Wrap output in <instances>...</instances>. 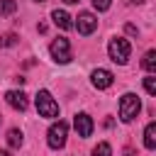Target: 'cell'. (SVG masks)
<instances>
[{"instance_id": "obj_1", "label": "cell", "mask_w": 156, "mask_h": 156, "mask_svg": "<svg viewBox=\"0 0 156 156\" xmlns=\"http://www.w3.org/2000/svg\"><path fill=\"white\" fill-rule=\"evenodd\" d=\"M139 110H141L139 98H136L134 93H124L122 100H119V119H122V122H132V119L139 115Z\"/></svg>"}, {"instance_id": "obj_2", "label": "cell", "mask_w": 156, "mask_h": 156, "mask_svg": "<svg viewBox=\"0 0 156 156\" xmlns=\"http://www.w3.org/2000/svg\"><path fill=\"white\" fill-rule=\"evenodd\" d=\"M107 51H110V58H112L115 63H127V58H129V54H132V46H129L127 39L115 37V39H110Z\"/></svg>"}, {"instance_id": "obj_3", "label": "cell", "mask_w": 156, "mask_h": 156, "mask_svg": "<svg viewBox=\"0 0 156 156\" xmlns=\"http://www.w3.org/2000/svg\"><path fill=\"white\" fill-rule=\"evenodd\" d=\"M37 112L41 117H56L58 115V105H56V100L51 98L49 90H39L37 93Z\"/></svg>"}, {"instance_id": "obj_4", "label": "cell", "mask_w": 156, "mask_h": 156, "mask_svg": "<svg viewBox=\"0 0 156 156\" xmlns=\"http://www.w3.org/2000/svg\"><path fill=\"white\" fill-rule=\"evenodd\" d=\"M66 134H68V124L66 122H54L49 127V134H46V141L51 149H61L66 144Z\"/></svg>"}, {"instance_id": "obj_5", "label": "cell", "mask_w": 156, "mask_h": 156, "mask_svg": "<svg viewBox=\"0 0 156 156\" xmlns=\"http://www.w3.org/2000/svg\"><path fill=\"white\" fill-rule=\"evenodd\" d=\"M51 56L58 61V63H68L71 61V44L66 37H58L51 41Z\"/></svg>"}, {"instance_id": "obj_6", "label": "cell", "mask_w": 156, "mask_h": 156, "mask_svg": "<svg viewBox=\"0 0 156 156\" xmlns=\"http://www.w3.org/2000/svg\"><path fill=\"white\" fill-rule=\"evenodd\" d=\"M76 20H78V22H76L78 32H80V34H85V37H88V34H93V32L98 29V20H95V15H93V12H80Z\"/></svg>"}, {"instance_id": "obj_7", "label": "cell", "mask_w": 156, "mask_h": 156, "mask_svg": "<svg viewBox=\"0 0 156 156\" xmlns=\"http://www.w3.org/2000/svg\"><path fill=\"white\" fill-rule=\"evenodd\" d=\"M73 127H76L78 136L88 139V136L93 134V119H90V115H85V112H78V115L73 117Z\"/></svg>"}, {"instance_id": "obj_8", "label": "cell", "mask_w": 156, "mask_h": 156, "mask_svg": "<svg viewBox=\"0 0 156 156\" xmlns=\"http://www.w3.org/2000/svg\"><path fill=\"white\" fill-rule=\"evenodd\" d=\"M115 83V76L110 73V71H105V68H95L93 71V85L98 88V90H105V88H110Z\"/></svg>"}, {"instance_id": "obj_9", "label": "cell", "mask_w": 156, "mask_h": 156, "mask_svg": "<svg viewBox=\"0 0 156 156\" xmlns=\"http://www.w3.org/2000/svg\"><path fill=\"white\" fill-rule=\"evenodd\" d=\"M5 100H7L10 107H15V110H20V112H24L27 105H29V100H27V95H24L22 90H10V93L5 95Z\"/></svg>"}, {"instance_id": "obj_10", "label": "cell", "mask_w": 156, "mask_h": 156, "mask_svg": "<svg viewBox=\"0 0 156 156\" xmlns=\"http://www.w3.org/2000/svg\"><path fill=\"white\" fill-rule=\"evenodd\" d=\"M51 17H54L56 27H61V29H71V27H73V22H71L73 17H71L66 10H54V12H51Z\"/></svg>"}, {"instance_id": "obj_11", "label": "cell", "mask_w": 156, "mask_h": 156, "mask_svg": "<svg viewBox=\"0 0 156 156\" xmlns=\"http://www.w3.org/2000/svg\"><path fill=\"white\" fill-rule=\"evenodd\" d=\"M144 146L146 149H156V122H149L144 129Z\"/></svg>"}, {"instance_id": "obj_12", "label": "cell", "mask_w": 156, "mask_h": 156, "mask_svg": "<svg viewBox=\"0 0 156 156\" xmlns=\"http://www.w3.org/2000/svg\"><path fill=\"white\" fill-rule=\"evenodd\" d=\"M141 66H144L149 73H154V71H156V51H154V49L144 54V61H141Z\"/></svg>"}, {"instance_id": "obj_13", "label": "cell", "mask_w": 156, "mask_h": 156, "mask_svg": "<svg viewBox=\"0 0 156 156\" xmlns=\"http://www.w3.org/2000/svg\"><path fill=\"white\" fill-rule=\"evenodd\" d=\"M7 144L15 146V149L22 146V132H20V129H10V132H7Z\"/></svg>"}, {"instance_id": "obj_14", "label": "cell", "mask_w": 156, "mask_h": 156, "mask_svg": "<svg viewBox=\"0 0 156 156\" xmlns=\"http://www.w3.org/2000/svg\"><path fill=\"white\" fill-rule=\"evenodd\" d=\"M15 10H17L15 0H0V15H12Z\"/></svg>"}, {"instance_id": "obj_15", "label": "cell", "mask_w": 156, "mask_h": 156, "mask_svg": "<svg viewBox=\"0 0 156 156\" xmlns=\"http://www.w3.org/2000/svg\"><path fill=\"white\" fill-rule=\"evenodd\" d=\"M15 44H17V34H10V32L0 34V49L2 46H15Z\"/></svg>"}, {"instance_id": "obj_16", "label": "cell", "mask_w": 156, "mask_h": 156, "mask_svg": "<svg viewBox=\"0 0 156 156\" xmlns=\"http://www.w3.org/2000/svg\"><path fill=\"white\" fill-rule=\"evenodd\" d=\"M110 154H112V149H110L107 141H102V144H98V146L93 149V156H110Z\"/></svg>"}, {"instance_id": "obj_17", "label": "cell", "mask_w": 156, "mask_h": 156, "mask_svg": "<svg viewBox=\"0 0 156 156\" xmlns=\"http://www.w3.org/2000/svg\"><path fill=\"white\" fill-rule=\"evenodd\" d=\"M144 88H146V93H149V95H156V78H154L151 73L144 78Z\"/></svg>"}, {"instance_id": "obj_18", "label": "cell", "mask_w": 156, "mask_h": 156, "mask_svg": "<svg viewBox=\"0 0 156 156\" xmlns=\"http://www.w3.org/2000/svg\"><path fill=\"white\" fill-rule=\"evenodd\" d=\"M93 5H95V10H107L112 5V0H93Z\"/></svg>"}, {"instance_id": "obj_19", "label": "cell", "mask_w": 156, "mask_h": 156, "mask_svg": "<svg viewBox=\"0 0 156 156\" xmlns=\"http://www.w3.org/2000/svg\"><path fill=\"white\" fill-rule=\"evenodd\" d=\"M127 34H132V37H136V34H139V29H136L134 24H127Z\"/></svg>"}, {"instance_id": "obj_20", "label": "cell", "mask_w": 156, "mask_h": 156, "mask_svg": "<svg viewBox=\"0 0 156 156\" xmlns=\"http://www.w3.org/2000/svg\"><path fill=\"white\" fill-rule=\"evenodd\" d=\"M124 156H134V149H129V146H127V149H124Z\"/></svg>"}, {"instance_id": "obj_21", "label": "cell", "mask_w": 156, "mask_h": 156, "mask_svg": "<svg viewBox=\"0 0 156 156\" xmlns=\"http://www.w3.org/2000/svg\"><path fill=\"white\" fill-rule=\"evenodd\" d=\"M129 2H134V5H141V2H146V0H129Z\"/></svg>"}, {"instance_id": "obj_22", "label": "cell", "mask_w": 156, "mask_h": 156, "mask_svg": "<svg viewBox=\"0 0 156 156\" xmlns=\"http://www.w3.org/2000/svg\"><path fill=\"white\" fill-rule=\"evenodd\" d=\"M63 2H68V5H73V2H80V0H63Z\"/></svg>"}, {"instance_id": "obj_23", "label": "cell", "mask_w": 156, "mask_h": 156, "mask_svg": "<svg viewBox=\"0 0 156 156\" xmlns=\"http://www.w3.org/2000/svg\"><path fill=\"white\" fill-rule=\"evenodd\" d=\"M0 156H10V151H0Z\"/></svg>"}, {"instance_id": "obj_24", "label": "cell", "mask_w": 156, "mask_h": 156, "mask_svg": "<svg viewBox=\"0 0 156 156\" xmlns=\"http://www.w3.org/2000/svg\"><path fill=\"white\" fill-rule=\"evenodd\" d=\"M37 2H44V0H37Z\"/></svg>"}]
</instances>
